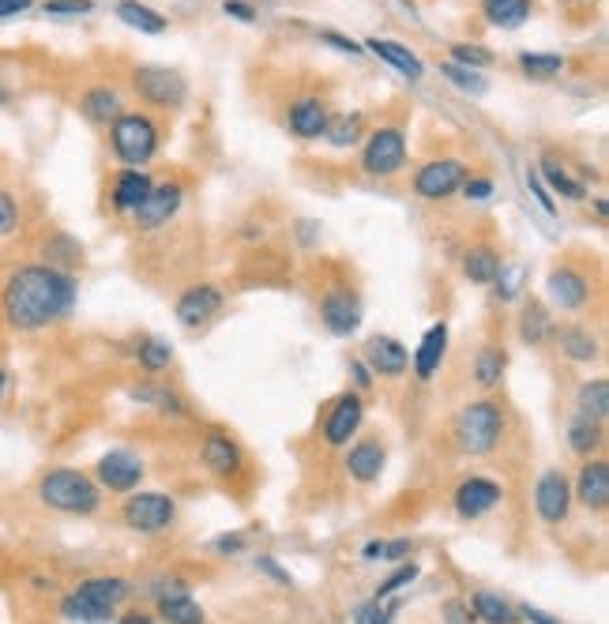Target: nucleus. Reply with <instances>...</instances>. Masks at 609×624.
I'll list each match as a JSON object with an SVG mask.
<instances>
[{
    "label": "nucleus",
    "mask_w": 609,
    "mask_h": 624,
    "mask_svg": "<svg viewBox=\"0 0 609 624\" xmlns=\"http://www.w3.org/2000/svg\"><path fill=\"white\" fill-rule=\"evenodd\" d=\"M80 282L50 263H23L0 287V316L16 331H45L72 316Z\"/></svg>",
    "instance_id": "f257e3e1"
},
{
    "label": "nucleus",
    "mask_w": 609,
    "mask_h": 624,
    "mask_svg": "<svg viewBox=\"0 0 609 624\" xmlns=\"http://www.w3.org/2000/svg\"><path fill=\"white\" fill-rule=\"evenodd\" d=\"M38 500L61 516H94L102 505V489L91 475L75 467H53L38 478Z\"/></svg>",
    "instance_id": "f03ea898"
},
{
    "label": "nucleus",
    "mask_w": 609,
    "mask_h": 624,
    "mask_svg": "<svg viewBox=\"0 0 609 624\" xmlns=\"http://www.w3.org/2000/svg\"><path fill=\"white\" fill-rule=\"evenodd\" d=\"M500 437H504V410L493 399L463 406L460 418H455V444H460L466 456H485V451L497 448Z\"/></svg>",
    "instance_id": "7ed1b4c3"
},
{
    "label": "nucleus",
    "mask_w": 609,
    "mask_h": 624,
    "mask_svg": "<svg viewBox=\"0 0 609 624\" xmlns=\"http://www.w3.org/2000/svg\"><path fill=\"white\" fill-rule=\"evenodd\" d=\"M110 144H113V155L128 169H140L144 163H151L158 150V125L147 113H121L110 125Z\"/></svg>",
    "instance_id": "20e7f679"
},
{
    "label": "nucleus",
    "mask_w": 609,
    "mask_h": 624,
    "mask_svg": "<svg viewBox=\"0 0 609 624\" xmlns=\"http://www.w3.org/2000/svg\"><path fill=\"white\" fill-rule=\"evenodd\" d=\"M132 91L155 110H180L188 102V80L174 69H158V64H144L132 72Z\"/></svg>",
    "instance_id": "39448f33"
},
{
    "label": "nucleus",
    "mask_w": 609,
    "mask_h": 624,
    "mask_svg": "<svg viewBox=\"0 0 609 624\" xmlns=\"http://www.w3.org/2000/svg\"><path fill=\"white\" fill-rule=\"evenodd\" d=\"M406 166V136L395 125L369 132L365 150H361V169L369 177H395Z\"/></svg>",
    "instance_id": "423d86ee"
},
{
    "label": "nucleus",
    "mask_w": 609,
    "mask_h": 624,
    "mask_svg": "<svg viewBox=\"0 0 609 624\" xmlns=\"http://www.w3.org/2000/svg\"><path fill=\"white\" fill-rule=\"evenodd\" d=\"M121 519L128 523V531L136 534H162L174 527L177 505L166 493H132L121 508Z\"/></svg>",
    "instance_id": "0eeeda50"
},
{
    "label": "nucleus",
    "mask_w": 609,
    "mask_h": 624,
    "mask_svg": "<svg viewBox=\"0 0 609 624\" xmlns=\"http://www.w3.org/2000/svg\"><path fill=\"white\" fill-rule=\"evenodd\" d=\"M466 181V166L460 158H433L414 174V193L422 200H452Z\"/></svg>",
    "instance_id": "6e6552de"
},
{
    "label": "nucleus",
    "mask_w": 609,
    "mask_h": 624,
    "mask_svg": "<svg viewBox=\"0 0 609 624\" xmlns=\"http://www.w3.org/2000/svg\"><path fill=\"white\" fill-rule=\"evenodd\" d=\"M94 481H99V489H110V493H132L144 481V459L125 448H113L94 467Z\"/></svg>",
    "instance_id": "1a4fd4ad"
},
{
    "label": "nucleus",
    "mask_w": 609,
    "mask_h": 624,
    "mask_svg": "<svg viewBox=\"0 0 609 624\" xmlns=\"http://www.w3.org/2000/svg\"><path fill=\"white\" fill-rule=\"evenodd\" d=\"M535 508L541 516V523L557 527L565 523L572 512V481L565 478V470H546L535 486Z\"/></svg>",
    "instance_id": "9d476101"
},
{
    "label": "nucleus",
    "mask_w": 609,
    "mask_h": 624,
    "mask_svg": "<svg viewBox=\"0 0 609 624\" xmlns=\"http://www.w3.org/2000/svg\"><path fill=\"white\" fill-rule=\"evenodd\" d=\"M500 500H504V489L497 486V481L482 478V475H471V478H463L460 486H455L452 505H455V516H460V519H482V516H489Z\"/></svg>",
    "instance_id": "9b49d317"
},
{
    "label": "nucleus",
    "mask_w": 609,
    "mask_h": 624,
    "mask_svg": "<svg viewBox=\"0 0 609 624\" xmlns=\"http://www.w3.org/2000/svg\"><path fill=\"white\" fill-rule=\"evenodd\" d=\"M180 200H185V188L177 181L151 185V193L144 196V204L132 211V219H136L140 230H158V226H166L180 211Z\"/></svg>",
    "instance_id": "f8f14e48"
},
{
    "label": "nucleus",
    "mask_w": 609,
    "mask_h": 624,
    "mask_svg": "<svg viewBox=\"0 0 609 624\" xmlns=\"http://www.w3.org/2000/svg\"><path fill=\"white\" fill-rule=\"evenodd\" d=\"M218 312H223V290L211 287V282H196V287H188L185 294L177 298V324L188 331L204 327Z\"/></svg>",
    "instance_id": "ddd939ff"
},
{
    "label": "nucleus",
    "mask_w": 609,
    "mask_h": 624,
    "mask_svg": "<svg viewBox=\"0 0 609 624\" xmlns=\"http://www.w3.org/2000/svg\"><path fill=\"white\" fill-rule=\"evenodd\" d=\"M361 422H365V403H361V395L358 392L339 395L328 422H323V440H328L331 448H347V444L354 440V433L361 429Z\"/></svg>",
    "instance_id": "4468645a"
},
{
    "label": "nucleus",
    "mask_w": 609,
    "mask_h": 624,
    "mask_svg": "<svg viewBox=\"0 0 609 624\" xmlns=\"http://www.w3.org/2000/svg\"><path fill=\"white\" fill-rule=\"evenodd\" d=\"M320 320H323V327H328L331 335L350 339L361 327V301L350 294V290H342V287L328 290V294L320 298Z\"/></svg>",
    "instance_id": "2eb2a0df"
},
{
    "label": "nucleus",
    "mask_w": 609,
    "mask_h": 624,
    "mask_svg": "<svg viewBox=\"0 0 609 624\" xmlns=\"http://www.w3.org/2000/svg\"><path fill=\"white\" fill-rule=\"evenodd\" d=\"M155 599H158V613L166 624H204L207 621L204 606L188 594L185 580H169L166 587L155 591Z\"/></svg>",
    "instance_id": "dca6fc26"
},
{
    "label": "nucleus",
    "mask_w": 609,
    "mask_h": 624,
    "mask_svg": "<svg viewBox=\"0 0 609 624\" xmlns=\"http://www.w3.org/2000/svg\"><path fill=\"white\" fill-rule=\"evenodd\" d=\"M546 294H549V301H554L557 309L576 312V309H584L587 301H591V282H587L584 271H576V268H568V263H565V268L549 271Z\"/></svg>",
    "instance_id": "f3484780"
},
{
    "label": "nucleus",
    "mask_w": 609,
    "mask_h": 624,
    "mask_svg": "<svg viewBox=\"0 0 609 624\" xmlns=\"http://www.w3.org/2000/svg\"><path fill=\"white\" fill-rule=\"evenodd\" d=\"M365 365L373 368V373L388 376V381H399V376L411 368V350L392 335H373L365 343Z\"/></svg>",
    "instance_id": "a211bd4d"
},
{
    "label": "nucleus",
    "mask_w": 609,
    "mask_h": 624,
    "mask_svg": "<svg viewBox=\"0 0 609 624\" xmlns=\"http://www.w3.org/2000/svg\"><path fill=\"white\" fill-rule=\"evenodd\" d=\"M572 497H579V505L591 508V512H602L609 505V462L606 459H591L579 467Z\"/></svg>",
    "instance_id": "6ab92c4d"
},
{
    "label": "nucleus",
    "mask_w": 609,
    "mask_h": 624,
    "mask_svg": "<svg viewBox=\"0 0 609 624\" xmlns=\"http://www.w3.org/2000/svg\"><path fill=\"white\" fill-rule=\"evenodd\" d=\"M444 354H448V324L441 320V324H433L430 331H425L422 343H417V350H414V357H411L417 381H433L444 365Z\"/></svg>",
    "instance_id": "aec40b11"
},
{
    "label": "nucleus",
    "mask_w": 609,
    "mask_h": 624,
    "mask_svg": "<svg viewBox=\"0 0 609 624\" xmlns=\"http://www.w3.org/2000/svg\"><path fill=\"white\" fill-rule=\"evenodd\" d=\"M241 462H245L241 448H237L226 433H218V429L207 433V437H204V467L211 470V475L234 478V475H241Z\"/></svg>",
    "instance_id": "412c9836"
},
{
    "label": "nucleus",
    "mask_w": 609,
    "mask_h": 624,
    "mask_svg": "<svg viewBox=\"0 0 609 624\" xmlns=\"http://www.w3.org/2000/svg\"><path fill=\"white\" fill-rule=\"evenodd\" d=\"M365 50L373 56H380L384 64H392L395 72H403L406 80H422V75H425L422 56H417L411 45L395 42V38H365Z\"/></svg>",
    "instance_id": "4be33fe9"
},
{
    "label": "nucleus",
    "mask_w": 609,
    "mask_h": 624,
    "mask_svg": "<svg viewBox=\"0 0 609 624\" xmlns=\"http://www.w3.org/2000/svg\"><path fill=\"white\" fill-rule=\"evenodd\" d=\"M328 106L317 98V94H304V98H298L290 106L287 113V125L293 136H301V139H320L323 136V128H328Z\"/></svg>",
    "instance_id": "5701e85b"
},
{
    "label": "nucleus",
    "mask_w": 609,
    "mask_h": 624,
    "mask_svg": "<svg viewBox=\"0 0 609 624\" xmlns=\"http://www.w3.org/2000/svg\"><path fill=\"white\" fill-rule=\"evenodd\" d=\"M384 444L380 440H358L354 448L347 451V475L361 481V486H373V481L384 475Z\"/></svg>",
    "instance_id": "b1692460"
},
{
    "label": "nucleus",
    "mask_w": 609,
    "mask_h": 624,
    "mask_svg": "<svg viewBox=\"0 0 609 624\" xmlns=\"http://www.w3.org/2000/svg\"><path fill=\"white\" fill-rule=\"evenodd\" d=\"M75 594H83V599L94 602V606L117 613L128 602L132 583L121 580V575H91V580H83L80 587H75Z\"/></svg>",
    "instance_id": "393cba45"
},
{
    "label": "nucleus",
    "mask_w": 609,
    "mask_h": 624,
    "mask_svg": "<svg viewBox=\"0 0 609 624\" xmlns=\"http://www.w3.org/2000/svg\"><path fill=\"white\" fill-rule=\"evenodd\" d=\"M151 185H155V181H151L144 169H121V174L113 177V185H110V200H113V207H117V211L132 215L140 204H144V196L151 193Z\"/></svg>",
    "instance_id": "a878e982"
},
{
    "label": "nucleus",
    "mask_w": 609,
    "mask_h": 624,
    "mask_svg": "<svg viewBox=\"0 0 609 624\" xmlns=\"http://www.w3.org/2000/svg\"><path fill=\"white\" fill-rule=\"evenodd\" d=\"M80 110H83V117L94 121V125H113V121L125 113V102H121V94L113 87H91L80 98Z\"/></svg>",
    "instance_id": "bb28decb"
},
{
    "label": "nucleus",
    "mask_w": 609,
    "mask_h": 624,
    "mask_svg": "<svg viewBox=\"0 0 609 624\" xmlns=\"http://www.w3.org/2000/svg\"><path fill=\"white\" fill-rule=\"evenodd\" d=\"M500 268H504V260L493 245H474L463 257V275L471 282H478V287H489V282L500 275Z\"/></svg>",
    "instance_id": "cd10ccee"
},
{
    "label": "nucleus",
    "mask_w": 609,
    "mask_h": 624,
    "mask_svg": "<svg viewBox=\"0 0 609 624\" xmlns=\"http://www.w3.org/2000/svg\"><path fill=\"white\" fill-rule=\"evenodd\" d=\"M602 440H606L602 422H591V418H584V414H576L572 425H568V448H572L576 456L595 459V451L602 448Z\"/></svg>",
    "instance_id": "c85d7f7f"
},
{
    "label": "nucleus",
    "mask_w": 609,
    "mask_h": 624,
    "mask_svg": "<svg viewBox=\"0 0 609 624\" xmlns=\"http://www.w3.org/2000/svg\"><path fill=\"white\" fill-rule=\"evenodd\" d=\"M530 12H535L530 0H485V19L500 31H516V27L527 23Z\"/></svg>",
    "instance_id": "c756f323"
},
{
    "label": "nucleus",
    "mask_w": 609,
    "mask_h": 624,
    "mask_svg": "<svg viewBox=\"0 0 609 624\" xmlns=\"http://www.w3.org/2000/svg\"><path fill=\"white\" fill-rule=\"evenodd\" d=\"M117 19L125 27H132V31H140V34H162L169 27L166 15H158L155 8L140 4V0H121V4H117Z\"/></svg>",
    "instance_id": "7c9ffc66"
},
{
    "label": "nucleus",
    "mask_w": 609,
    "mask_h": 624,
    "mask_svg": "<svg viewBox=\"0 0 609 624\" xmlns=\"http://www.w3.org/2000/svg\"><path fill=\"white\" fill-rule=\"evenodd\" d=\"M471 610H474V617L485 621V624H519V610L512 606V602H504L500 594H493V591L474 594Z\"/></svg>",
    "instance_id": "2f4dec72"
},
{
    "label": "nucleus",
    "mask_w": 609,
    "mask_h": 624,
    "mask_svg": "<svg viewBox=\"0 0 609 624\" xmlns=\"http://www.w3.org/2000/svg\"><path fill=\"white\" fill-rule=\"evenodd\" d=\"M576 406H579L584 418L606 425V414H609V381L606 376H595V381H587L584 387H579Z\"/></svg>",
    "instance_id": "473e14b6"
},
{
    "label": "nucleus",
    "mask_w": 609,
    "mask_h": 624,
    "mask_svg": "<svg viewBox=\"0 0 609 624\" xmlns=\"http://www.w3.org/2000/svg\"><path fill=\"white\" fill-rule=\"evenodd\" d=\"M557 343L579 365H587V362H595V357H598V339L587 327H560L557 331Z\"/></svg>",
    "instance_id": "72a5a7b5"
},
{
    "label": "nucleus",
    "mask_w": 609,
    "mask_h": 624,
    "mask_svg": "<svg viewBox=\"0 0 609 624\" xmlns=\"http://www.w3.org/2000/svg\"><path fill=\"white\" fill-rule=\"evenodd\" d=\"M538 177H541V185H546L549 193L565 196V200H584V196H587V188L579 185L565 166L554 163V158H546V163H541V174Z\"/></svg>",
    "instance_id": "f704fd0d"
},
{
    "label": "nucleus",
    "mask_w": 609,
    "mask_h": 624,
    "mask_svg": "<svg viewBox=\"0 0 609 624\" xmlns=\"http://www.w3.org/2000/svg\"><path fill=\"white\" fill-rule=\"evenodd\" d=\"M61 617L72 621V624H110L113 621V610H102L94 606V602H87L83 594H64L61 599Z\"/></svg>",
    "instance_id": "c9c22d12"
},
{
    "label": "nucleus",
    "mask_w": 609,
    "mask_h": 624,
    "mask_svg": "<svg viewBox=\"0 0 609 624\" xmlns=\"http://www.w3.org/2000/svg\"><path fill=\"white\" fill-rule=\"evenodd\" d=\"M50 268H61V271H72L75 263H83V245L72 241L69 233H53L50 241H45V260Z\"/></svg>",
    "instance_id": "e433bc0d"
},
{
    "label": "nucleus",
    "mask_w": 609,
    "mask_h": 624,
    "mask_svg": "<svg viewBox=\"0 0 609 624\" xmlns=\"http://www.w3.org/2000/svg\"><path fill=\"white\" fill-rule=\"evenodd\" d=\"M504 368H508V357H504L500 346H482L478 357H474V381L482 387H497Z\"/></svg>",
    "instance_id": "4c0bfd02"
},
{
    "label": "nucleus",
    "mask_w": 609,
    "mask_h": 624,
    "mask_svg": "<svg viewBox=\"0 0 609 624\" xmlns=\"http://www.w3.org/2000/svg\"><path fill=\"white\" fill-rule=\"evenodd\" d=\"M441 72H444V80H448L452 87H460L463 94H471V98H485V94H489V80H485L482 72L463 69V64H452V61H444Z\"/></svg>",
    "instance_id": "58836bf2"
},
{
    "label": "nucleus",
    "mask_w": 609,
    "mask_h": 624,
    "mask_svg": "<svg viewBox=\"0 0 609 624\" xmlns=\"http://www.w3.org/2000/svg\"><path fill=\"white\" fill-rule=\"evenodd\" d=\"M323 139H328L331 147H354L361 139V117L358 113H350V117H331L328 128H323Z\"/></svg>",
    "instance_id": "ea45409f"
},
{
    "label": "nucleus",
    "mask_w": 609,
    "mask_h": 624,
    "mask_svg": "<svg viewBox=\"0 0 609 624\" xmlns=\"http://www.w3.org/2000/svg\"><path fill=\"white\" fill-rule=\"evenodd\" d=\"M414 553V542L411 538H395V542H384V538H376V542H369L361 557L365 561H411Z\"/></svg>",
    "instance_id": "a19ab883"
},
{
    "label": "nucleus",
    "mask_w": 609,
    "mask_h": 624,
    "mask_svg": "<svg viewBox=\"0 0 609 624\" xmlns=\"http://www.w3.org/2000/svg\"><path fill=\"white\" fill-rule=\"evenodd\" d=\"M519 335H523V343H530V346H541V343H546V335H549V316H546V309H541V305H527V309H523V316H519Z\"/></svg>",
    "instance_id": "79ce46f5"
},
{
    "label": "nucleus",
    "mask_w": 609,
    "mask_h": 624,
    "mask_svg": "<svg viewBox=\"0 0 609 624\" xmlns=\"http://www.w3.org/2000/svg\"><path fill=\"white\" fill-rule=\"evenodd\" d=\"M403 602L399 599H369L365 606L354 610V624H392Z\"/></svg>",
    "instance_id": "37998d69"
},
{
    "label": "nucleus",
    "mask_w": 609,
    "mask_h": 624,
    "mask_svg": "<svg viewBox=\"0 0 609 624\" xmlns=\"http://www.w3.org/2000/svg\"><path fill=\"white\" fill-rule=\"evenodd\" d=\"M519 69L527 75H535V80H549V75H557L565 69V56L557 53H519Z\"/></svg>",
    "instance_id": "c03bdc74"
},
{
    "label": "nucleus",
    "mask_w": 609,
    "mask_h": 624,
    "mask_svg": "<svg viewBox=\"0 0 609 624\" xmlns=\"http://www.w3.org/2000/svg\"><path fill=\"white\" fill-rule=\"evenodd\" d=\"M174 362V346L162 343V339H147V343H140V365H144V373H162V368H169Z\"/></svg>",
    "instance_id": "a18cd8bd"
},
{
    "label": "nucleus",
    "mask_w": 609,
    "mask_h": 624,
    "mask_svg": "<svg viewBox=\"0 0 609 624\" xmlns=\"http://www.w3.org/2000/svg\"><path fill=\"white\" fill-rule=\"evenodd\" d=\"M132 399H136V403H147V406H158V410H174V414L185 410L174 392H166V387H155V384L136 387V392H132Z\"/></svg>",
    "instance_id": "49530a36"
},
{
    "label": "nucleus",
    "mask_w": 609,
    "mask_h": 624,
    "mask_svg": "<svg viewBox=\"0 0 609 624\" xmlns=\"http://www.w3.org/2000/svg\"><path fill=\"white\" fill-rule=\"evenodd\" d=\"M417 575H422V572H417V564H414V561H403V564H399V572H392V575H388L384 583H380L373 599H392V594H399V591H403L406 583H414Z\"/></svg>",
    "instance_id": "de8ad7c7"
},
{
    "label": "nucleus",
    "mask_w": 609,
    "mask_h": 624,
    "mask_svg": "<svg viewBox=\"0 0 609 624\" xmlns=\"http://www.w3.org/2000/svg\"><path fill=\"white\" fill-rule=\"evenodd\" d=\"M452 64H463V69H474V72H482V69H489L493 64V53L489 50H482V45H452Z\"/></svg>",
    "instance_id": "09e8293b"
},
{
    "label": "nucleus",
    "mask_w": 609,
    "mask_h": 624,
    "mask_svg": "<svg viewBox=\"0 0 609 624\" xmlns=\"http://www.w3.org/2000/svg\"><path fill=\"white\" fill-rule=\"evenodd\" d=\"M23 222V211H19V200L8 188H0V238H12Z\"/></svg>",
    "instance_id": "8fccbe9b"
},
{
    "label": "nucleus",
    "mask_w": 609,
    "mask_h": 624,
    "mask_svg": "<svg viewBox=\"0 0 609 624\" xmlns=\"http://www.w3.org/2000/svg\"><path fill=\"white\" fill-rule=\"evenodd\" d=\"M493 282H497V298L500 301H516L523 282H527V271H523V268H500V275Z\"/></svg>",
    "instance_id": "3c124183"
},
{
    "label": "nucleus",
    "mask_w": 609,
    "mask_h": 624,
    "mask_svg": "<svg viewBox=\"0 0 609 624\" xmlns=\"http://www.w3.org/2000/svg\"><path fill=\"white\" fill-rule=\"evenodd\" d=\"M45 15H87L94 12V0H45Z\"/></svg>",
    "instance_id": "603ef678"
},
{
    "label": "nucleus",
    "mask_w": 609,
    "mask_h": 624,
    "mask_svg": "<svg viewBox=\"0 0 609 624\" xmlns=\"http://www.w3.org/2000/svg\"><path fill=\"white\" fill-rule=\"evenodd\" d=\"M256 572H264L271 583H279V587H293V575H290L287 569H282V564L275 561V557H268V553L256 557Z\"/></svg>",
    "instance_id": "864d4df0"
},
{
    "label": "nucleus",
    "mask_w": 609,
    "mask_h": 624,
    "mask_svg": "<svg viewBox=\"0 0 609 624\" xmlns=\"http://www.w3.org/2000/svg\"><path fill=\"white\" fill-rule=\"evenodd\" d=\"M474 621H478V617H474L471 602H463V599L444 602V624H474Z\"/></svg>",
    "instance_id": "5fc2aeb1"
},
{
    "label": "nucleus",
    "mask_w": 609,
    "mask_h": 624,
    "mask_svg": "<svg viewBox=\"0 0 609 624\" xmlns=\"http://www.w3.org/2000/svg\"><path fill=\"white\" fill-rule=\"evenodd\" d=\"M245 550H249V538H245L241 531L215 538V553L218 557H237V553H245Z\"/></svg>",
    "instance_id": "6e6d98bb"
},
{
    "label": "nucleus",
    "mask_w": 609,
    "mask_h": 624,
    "mask_svg": "<svg viewBox=\"0 0 609 624\" xmlns=\"http://www.w3.org/2000/svg\"><path fill=\"white\" fill-rule=\"evenodd\" d=\"M527 188H530V193H535V200L541 204V211H546V215H557V200H554V193H549V188L541 185V177H538V174H530V169H527Z\"/></svg>",
    "instance_id": "4d7b16f0"
},
{
    "label": "nucleus",
    "mask_w": 609,
    "mask_h": 624,
    "mask_svg": "<svg viewBox=\"0 0 609 624\" xmlns=\"http://www.w3.org/2000/svg\"><path fill=\"white\" fill-rule=\"evenodd\" d=\"M460 193L466 196V200H489V196H493V181H489V177H466Z\"/></svg>",
    "instance_id": "13d9d810"
},
{
    "label": "nucleus",
    "mask_w": 609,
    "mask_h": 624,
    "mask_svg": "<svg viewBox=\"0 0 609 624\" xmlns=\"http://www.w3.org/2000/svg\"><path fill=\"white\" fill-rule=\"evenodd\" d=\"M320 42L336 45L339 53H350V56L365 53V45H361V42H354V38H347V34H336V31H320Z\"/></svg>",
    "instance_id": "bf43d9fd"
},
{
    "label": "nucleus",
    "mask_w": 609,
    "mask_h": 624,
    "mask_svg": "<svg viewBox=\"0 0 609 624\" xmlns=\"http://www.w3.org/2000/svg\"><path fill=\"white\" fill-rule=\"evenodd\" d=\"M226 15L237 19V23H256V8L245 4V0H226Z\"/></svg>",
    "instance_id": "052dcab7"
},
{
    "label": "nucleus",
    "mask_w": 609,
    "mask_h": 624,
    "mask_svg": "<svg viewBox=\"0 0 609 624\" xmlns=\"http://www.w3.org/2000/svg\"><path fill=\"white\" fill-rule=\"evenodd\" d=\"M34 0H0V19H12L19 12H31Z\"/></svg>",
    "instance_id": "680f3d73"
},
{
    "label": "nucleus",
    "mask_w": 609,
    "mask_h": 624,
    "mask_svg": "<svg viewBox=\"0 0 609 624\" xmlns=\"http://www.w3.org/2000/svg\"><path fill=\"white\" fill-rule=\"evenodd\" d=\"M519 621H530V624H560V621L549 617V613H541V610H535V606H519Z\"/></svg>",
    "instance_id": "e2e57ef3"
},
{
    "label": "nucleus",
    "mask_w": 609,
    "mask_h": 624,
    "mask_svg": "<svg viewBox=\"0 0 609 624\" xmlns=\"http://www.w3.org/2000/svg\"><path fill=\"white\" fill-rule=\"evenodd\" d=\"M350 373H354L358 387H369V384H373V368H369L365 362H354V365H350Z\"/></svg>",
    "instance_id": "0e129e2a"
},
{
    "label": "nucleus",
    "mask_w": 609,
    "mask_h": 624,
    "mask_svg": "<svg viewBox=\"0 0 609 624\" xmlns=\"http://www.w3.org/2000/svg\"><path fill=\"white\" fill-rule=\"evenodd\" d=\"M117 624H155V617H151V613H144V610H132Z\"/></svg>",
    "instance_id": "69168bd1"
},
{
    "label": "nucleus",
    "mask_w": 609,
    "mask_h": 624,
    "mask_svg": "<svg viewBox=\"0 0 609 624\" xmlns=\"http://www.w3.org/2000/svg\"><path fill=\"white\" fill-rule=\"evenodd\" d=\"M4 395H8V368L0 365V403H4Z\"/></svg>",
    "instance_id": "338daca9"
}]
</instances>
